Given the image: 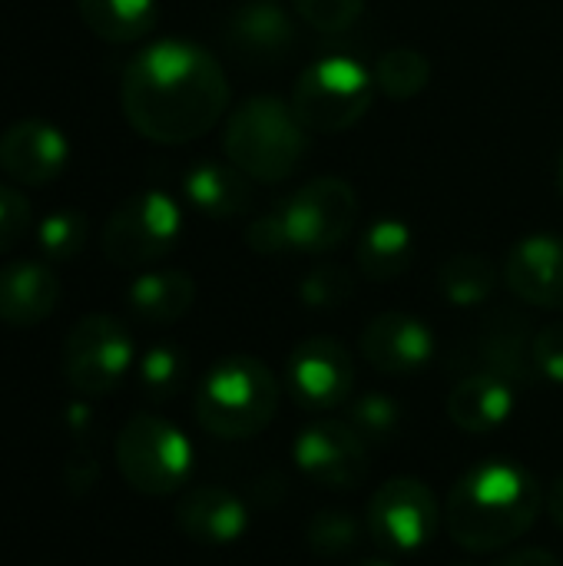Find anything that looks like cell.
I'll return each mask as SVG.
<instances>
[{
  "mask_svg": "<svg viewBox=\"0 0 563 566\" xmlns=\"http://www.w3.org/2000/svg\"><path fill=\"white\" fill-rule=\"evenodd\" d=\"M183 235V209L163 189L123 199L103 226V255L119 269H143L166 259Z\"/></svg>",
  "mask_w": 563,
  "mask_h": 566,
  "instance_id": "obj_7",
  "label": "cell"
},
{
  "mask_svg": "<svg viewBox=\"0 0 563 566\" xmlns=\"http://www.w3.org/2000/svg\"><path fill=\"white\" fill-rule=\"evenodd\" d=\"M179 531L202 547H232L249 531V507L226 488H192L176 504Z\"/></svg>",
  "mask_w": 563,
  "mask_h": 566,
  "instance_id": "obj_17",
  "label": "cell"
},
{
  "mask_svg": "<svg viewBox=\"0 0 563 566\" xmlns=\"http://www.w3.org/2000/svg\"><path fill=\"white\" fill-rule=\"evenodd\" d=\"M30 202L20 189L0 182V252H10L30 232Z\"/></svg>",
  "mask_w": 563,
  "mask_h": 566,
  "instance_id": "obj_33",
  "label": "cell"
},
{
  "mask_svg": "<svg viewBox=\"0 0 563 566\" xmlns=\"http://www.w3.org/2000/svg\"><path fill=\"white\" fill-rule=\"evenodd\" d=\"M355 566H395L392 560H378V557H372V560H362V564Z\"/></svg>",
  "mask_w": 563,
  "mask_h": 566,
  "instance_id": "obj_40",
  "label": "cell"
},
{
  "mask_svg": "<svg viewBox=\"0 0 563 566\" xmlns=\"http://www.w3.org/2000/svg\"><path fill=\"white\" fill-rule=\"evenodd\" d=\"M60 302V279L37 259H17L0 269V322L10 328H33L53 315Z\"/></svg>",
  "mask_w": 563,
  "mask_h": 566,
  "instance_id": "obj_18",
  "label": "cell"
},
{
  "mask_svg": "<svg viewBox=\"0 0 563 566\" xmlns=\"http://www.w3.org/2000/svg\"><path fill=\"white\" fill-rule=\"evenodd\" d=\"M292 7L309 27L322 33H342L365 13V0H292Z\"/></svg>",
  "mask_w": 563,
  "mask_h": 566,
  "instance_id": "obj_32",
  "label": "cell"
},
{
  "mask_svg": "<svg viewBox=\"0 0 563 566\" xmlns=\"http://www.w3.org/2000/svg\"><path fill=\"white\" fill-rule=\"evenodd\" d=\"M222 63L192 40H156L123 70L119 106L126 123L149 143L183 146L206 136L229 109Z\"/></svg>",
  "mask_w": 563,
  "mask_h": 566,
  "instance_id": "obj_1",
  "label": "cell"
},
{
  "mask_svg": "<svg viewBox=\"0 0 563 566\" xmlns=\"http://www.w3.org/2000/svg\"><path fill=\"white\" fill-rule=\"evenodd\" d=\"M70 163V143L46 119H20L0 133V169L20 186H46Z\"/></svg>",
  "mask_w": 563,
  "mask_h": 566,
  "instance_id": "obj_16",
  "label": "cell"
},
{
  "mask_svg": "<svg viewBox=\"0 0 563 566\" xmlns=\"http://www.w3.org/2000/svg\"><path fill=\"white\" fill-rule=\"evenodd\" d=\"M531 361L541 378H548L551 385H563V322H551L534 335Z\"/></svg>",
  "mask_w": 563,
  "mask_h": 566,
  "instance_id": "obj_34",
  "label": "cell"
},
{
  "mask_svg": "<svg viewBox=\"0 0 563 566\" xmlns=\"http://www.w3.org/2000/svg\"><path fill=\"white\" fill-rule=\"evenodd\" d=\"M544 507H548L551 521L563 531V478H557V481L551 484V491H548V497H544Z\"/></svg>",
  "mask_w": 563,
  "mask_h": 566,
  "instance_id": "obj_38",
  "label": "cell"
},
{
  "mask_svg": "<svg viewBox=\"0 0 563 566\" xmlns=\"http://www.w3.org/2000/svg\"><path fill=\"white\" fill-rule=\"evenodd\" d=\"M494 285H498V272L488 255L461 252V255H451L438 269V292L448 305H458V308H475L488 302Z\"/></svg>",
  "mask_w": 563,
  "mask_h": 566,
  "instance_id": "obj_25",
  "label": "cell"
},
{
  "mask_svg": "<svg viewBox=\"0 0 563 566\" xmlns=\"http://www.w3.org/2000/svg\"><path fill=\"white\" fill-rule=\"evenodd\" d=\"M531 335L521 315H494L481 332V355L488 371L508 378L511 385L524 381L534 368L531 361Z\"/></svg>",
  "mask_w": 563,
  "mask_h": 566,
  "instance_id": "obj_24",
  "label": "cell"
},
{
  "mask_svg": "<svg viewBox=\"0 0 563 566\" xmlns=\"http://www.w3.org/2000/svg\"><path fill=\"white\" fill-rule=\"evenodd\" d=\"M80 20L106 43H136L156 27V0H76Z\"/></svg>",
  "mask_w": 563,
  "mask_h": 566,
  "instance_id": "obj_23",
  "label": "cell"
},
{
  "mask_svg": "<svg viewBox=\"0 0 563 566\" xmlns=\"http://www.w3.org/2000/svg\"><path fill=\"white\" fill-rule=\"evenodd\" d=\"M402 405L385 395V391H368V395H358L352 405H348V424L355 428V434L372 448V444H388L398 428H402Z\"/></svg>",
  "mask_w": 563,
  "mask_h": 566,
  "instance_id": "obj_28",
  "label": "cell"
},
{
  "mask_svg": "<svg viewBox=\"0 0 563 566\" xmlns=\"http://www.w3.org/2000/svg\"><path fill=\"white\" fill-rule=\"evenodd\" d=\"M441 521L445 507L438 504L435 491L418 478L385 481L365 507L368 534L388 554H415L428 547Z\"/></svg>",
  "mask_w": 563,
  "mask_h": 566,
  "instance_id": "obj_10",
  "label": "cell"
},
{
  "mask_svg": "<svg viewBox=\"0 0 563 566\" xmlns=\"http://www.w3.org/2000/svg\"><path fill=\"white\" fill-rule=\"evenodd\" d=\"M86 245V219L76 209H53L37 222V249L46 262L76 259Z\"/></svg>",
  "mask_w": 563,
  "mask_h": 566,
  "instance_id": "obj_30",
  "label": "cell"
},
{
  "mask_svg": "<svg viewBox=\"0 0 563 566\" xmlns=\"http://www.w3.org/2000/svg\"><path fill=\"white\" fill-rule=\"evenodd\" d=\"M557 189H561V196H563V149H561V156H557Z\"/></svg>",
  "mask_w": 563,
  "mask_h": 566,
  "instance_id": "obj_39",
  "label": "cell"
},
{
  "mask_svg": "<svg viewBox=\"0 0 563 566\" xmlns=\"http://www.w3.org/2000/svg\"><path fill=\"white\" fill-rule=\"evenodd\" d=\"M282 385L272 368L252 355H229L216 361L196 388L192 408L202 431L239 441L272 424Z\"/></svg>",
  "mask_w": 563,
  "mask_h": 566,
  "instance_id": "obj_4",
  "label": "cell"
},
{
  "mask_svg": "<svg viewBox=\"0 0 563 566\" xmlns=\"http://www.w3.org/2000/svg\"><path fill=\"white\" fill-rule=\"evenodd\" d=\"M129 312L146 325H173L189 315L196 302V282L179 269H153L143 272L129 285Z\"/></svg>",
  "mask_w": 563,
  "mask_h": 566,
  "instance_id": "obj_21",
  "label": "cell"
},
{
  "mask_svg": "<svg viewBox=\"0 0 563 566\" xmlns=\"http://www.w3.org/2000/svg\"><path fill=\"white\" fill-rule=\"evenodd\" d=\"M100 478V468H96V461L90 458V454H76L70 464H66V481H70V488L76 491V494H83V491H90V484Z\"/></svg>",
  "mask_w": 563,
  "mask_h": 566,
  "instance_id": "obj_36",
  "label": "cell"
},
{
  "mask_svg": "<svg viewBox=\"0 0 563 566\" xmlns=\"http://www.w3.org/2000/svg\"><path fill=\"white\" fill-rule=\"evenodd\" d=\"M222 149L252 182H285L309 156V129L279 96H249L229 113Z\"/></svg>",
  "mask_w": 563,
  "mask_h": 566,
  "instance_id": "obj_3",
  "label": "cell"
},
{
  "mask_svg": "<svg viewBox=\"0 0 563 566\" xmlns=\"http://www.w3.org/2000/svg\"><path fill=\"white\" fill-rule=\"evenodd\" d=\"M289 252L322 255L338 249L358 219V196L338 176H319L282 202Z\"/></svg>",
  "mask_w": 563,
  "mask_h": 566,
  "instance_id": "obj_9",
  "label": "cell"
},
{
  "mask_svg": "<svg viewBox=\"0 0 563 566\" xmlns=\"http://www.w3.org/2000/svg\"><path fill=\"white\" fill-rule=\"evenodd\" d=\"M494 566H563L551 551L544 547H521V551H511L508 557H501Z\"/></svg>",
  "mask_w": 563,
  "mask_h": 566,
  "instance_id": "obj_37",
  "label": "cell"
},
{
  "mask_svg": "<svg viewBox=\"0 0 563 566\" xmlns=\"http://www.w3.org/2000/svg\"><path fill=\"white\" fill-rule=\"evenodd\" d=\"M411 262H415L411 226L395 219V216L372 222L358 242V252H355L358 272L372 282H395L411 269Z\"/></svg>",
  "mask_w": 563,
  "mask_h": 566,
  "instance_id": "obj_22",
  "label": "cell"
},
{
  "mask_svg": "<svg viewBox=\"0 0 563 566\" xmlns=\"http://www.w3.org/2000/svg\"><path fill=\"white\" fill-rule=\"evenodd\" d=\"M372 76L375 90H382L388 99H415L431 80V63L415 46H392L378 56Z\"/></svg>",
  "mask_w": 563,
  "mask_h": 566,
  "instance_id": "obj_26",
  "label": "cell"
},
{
  "mask_svg": "<svg viewBox=\"0 0 563 566\" xmlns=\"http://www.w3.org/2000/svg\"><path fill=\"white\" fill-rule=\"evenodd\" d=\"M246 245L259 255H279L289 252V239H285V219H282V206H275L272 212H262L249 222L246 229Z\"/></svg>",
  "mask_w": 563,
  "mask_h": 566,
  "instance_id": "obj_35",
  "label": "cell"
},
{
  "mask_svg": "<svg viewBox=\"0 0 563 566\" xmlns=\"http://www.w3.org/2000/svg\"><path fill=\"white\" fill-rule=\"evenodd\" d=\"M355 385L352 355L338 338L315 335L292 348L285 365V388L305 411H335L348 405Z\"/></svg>",
  "mask_w": 563,
  "mask_h": 566,
  "instance_id": "obj_12",
  "label": "cell"
},
{
  "mask_svg": "<svg viewBox=\"0 0 563 566\" xmlns=\"http://www.w3.org/2000/svg\"><path fill=\"white\" fill-rule=\"evenodd\" d=\"M133 368V338L113 315H83L63 338V378L83 398L110 395Z\"/></svg>",
  "mask_w": 563,
  "mask_h": 566,
  "instance_id": "obj_8",
  "label": "cell"
},
{
  "mask_svg": "<svg viewBox=\"0 0 563 566\" xmlns=\"http://www.w3.org/2000/svg\"><path fill=\"white\" fill-rule=\"evenodd\" d=\"M189 206L206 219H239L252 209V179L232 163L202 159L183 176Z\"/></svg>",
  "mask_w": 563,
  "mask_h": 566,
  "instance_id": "obj_20",
  "label": "cell"
},
{
  "mask_svg": "<svg viewBox=\"0 0 563 566\" xmlns=\"http://www.w3.org/2000/svg\"><path fill=\"white\" fill-rule=\"evenodd\" d=\"M226 50L246 66H275L295 46V20L279 0H249L226 23Z\"/></svg>",
  "mask_w": 563,
  "mask_h": 566,
  "instance_id": "obj_13",
  "label": "cell"
},
{
  "mask_svg": "<svg viewBox=\"0 0 563 566\" xmlns=\"http://www.w3.org/2000/svg\"><path fill=\"white\" fill-rule=\"evenodd\" d=\"M541 504V484L524 464L491 458L455 481L445 501V527L461 551L498 554L534 527Z\"/></svg>",
  "mask_w": 563,
  "mask_h": 566,
  "instance_id": "obj_2",
  "label": "cell"
},
{
  "mask_svg": "<svg viewBox=\"0 0 563 566\" xmlns=\"http://www.w3.org/2000/svg\"><path fill=\"white\" fill-rule=\"evenodd\" d=\"M136 375H139V388L153 401H169L173 395L183 391L186 375H189V361L176 345L163 342V345H153L149 352H143Z\"/></svg>",
  "mask_w": 563,
  "mask_h": 566,
  "instance_id": "obj_27",
  "label": "cell"
},
{
  "mask_svg": "<svg viewBox=\"0 0 563 566\" xmlns=\"http://www.w3.org/2000/svg\"><path fill=\"white\" fill-rule=\"evenodd\" d=\"M504 282L524 305L563 312V235L534 232L518 239L504 259Z\"/></svg>",
  "mask_w": 563,
  "mask_h": 566,
  "instance_id": "obj_15",
  "label": "cell"
},
{
  "mask_svg": "<svg viewBox=\"0 0 563 566\" xmlns=\"http://www.w3.org/2000/svg\"><path fill=\"white\" fill-rule=\"evenodd\" d=\"M305 541L319 557H348L362 544V524L352 511H319L305 527Z\"/></svg>",
  "mask_w": 563,
  "mask_h": 566,
  "instance_id": "obj_29",
  "label": "cell"
},
{
  "mask_svg": "<svg viewBox=\"0 0 563 566\" xmlns=\"http://www.w3.org/2000/svg\"><path fill=\"white\" fill-rule=\"evenodd\" d=\"M116 468L136 494L169 497L192 474V444L173 421L133 415L116 434Z\"/></svg>",
  "mask_w": 563,
  "mask_h": 566,
  "instance_id": "obj_5",
  "label": "cell"
},
{
  "mask_svg": "<svg viewBox=\"0 0 563 566\" xmlns=\"http://www.w3.org/2000/svg\"><path fill=\"white\" fill-rule=\"evenodd\" d=\"M358 352L382 375H415L435 358V332L418 315L382 312L362 328Z\"/></svg>",
  "mask_w": 563,
  "mask_h": 566,
  "instance_id": "obj_14",
  "label": "cell"
},
{
  "mask_svg": "<svg viewBox=\"0 0 563 566\" xmlns=\"http://www.w3.org/2000/svg\"><path fill=\"white\" fill-rule=\"evenodd\" d=\"M514 415V385L494 371L468 375L448 395V418L465 434L498 431Z\"/></svg>",
  "mask_w": 563,
  "mask_h": 566,
  "instance_id": "obj_19",
  "label": "cell"
},
{
  "mask_svg": "<svg viewBox=\"0 0 563 566\" xmlns=\"http://www.w3.org/2000/svg\"><path fill=\"white\" fill-rule=\"evenodd\" d=\"M352 295H355V275L342 265H315L299 285V298L309 308H338Z\"/></svg>",
  "mask_w": 563,
  "mask_h": 566,
  "instance_id": "obj_31",
  "label": "cell"
},
{
  "mask_svg": "<svg viewBox=\"0 0 563 566\" xmlns=\"http://www.w3.org/2000/svg\"><path fill=\"white\" fill-rule=\"evenodd\" d=\"M375 76L352 56H325L302 70L292 86V113L309 133H342L365 119Z\"/></svg>",
  "mask_w": 563,
  "mask_h": 566,
  "instance_id": "obj_6",
  "label": "cell"
},
{
  "mask_svg": "<svg viewBox=\"0 0 563 566\" xmlns=\"http://www.w3.org/2000/svg\"><path fill=\"white\" fill-rule=\"evenodd\" d=\"M295 468L325 491H355L368 478V444L348 421H315L292 444Z\"/></svg>",
  "mask_w": 563,
  "mask_h": 566,
  "instance_id": "obj_11",
  "label": "cell"
}]
</instances>
